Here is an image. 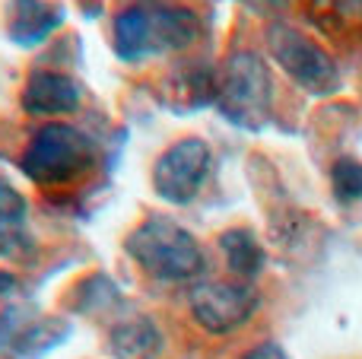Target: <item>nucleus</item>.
<instances>
[{
	"label": "nucleus",
	"instance_id": "obj_13",
	"mask_svg": "<svg viewBox=\"0 0 362 359\" xmlns=\"http://www.w3.org/2000/svg\"><path fill=\"white\" fill-rule=\"evenodd\" d=\"M153 25H156L159 51H181L197 38L200 23L185 6H159L153 10Z\"/></svg>",
	"mask_w": 362,
	"mask_h": 359
},
{
	"label": "nucleus",
	"instance_id": "obj_1",
	"mask_svg": "<svg viewBox=\"0 0 362 359\" xmlns=\"http://www.w3.org/2000/svg\"><path fill=\"white\" fill-rule=\"evenodd\" d=\"M127 254L144 273L163 283H187L204 271L197 239L169 216H146L124 242Z\"/></svg>",
	"mask_w": 362,
	"mask_h": 359
},
{
	"label": "nucleus",
	"instance_id": "obj_5",
	"mask_svg": "<svg viewBox=\"0 0 362 359\" xmlns=\"http://www.w3.org/2000/svg\"><path fill=\"white\" fill-rule=\"evenodd\" d=\"M213 165V153L206 140L200 137H185L172 143L153 165V188L165 204L185 207L200 194L206 175Z\"/></svg>",
	"mask_w": 362,
	"mask_h": 359
},
{
	"label": "nucleus",
	"instance_id": "obj_18",
	"mask_svg": "<svg viewBox=\"0 0 362 359\" xmlns=\"http://www.w3.org/2000/svg\"><path fill=\"white\" fill-rule=\"evenodd\" d=\"M16 277H13L10 271H0V296H10L13 290H16Z\"/></svg>",
	"mask_w": 362,
	"mask_h": 359
},
{
	"label": "nucleus",
	"instance_id": "obj_10",
	"mask_svg": "<svg viewBox=\"0 0 362 359\" xmlns=\"http://www.w3.org/2000/svg\"><path fill=\"white\" fill-rule=\"evenodd\" d=\"M108 347L118 359H156L163 353V331L146 315L127 318L112 331Z\"/></svg>",
	"mask_w": 362,
	"mask_h": 359
},
{
	"label": "nucleus",
	"instance_id": "obj_3",
	"mask_svg": "<svg viewBox=\"0 0 362 359\" xmlns=\"http://www.w3.org/2000/svg\"><path fill=\"white\" fill-rule=\"evenodd\" d=\"M216 105L226 121L245 131H261L274 108V80L255 51H232L216 83Z\"/></svg>",
	"mask_w": 362,
	"mask_h": 359
},
{
	"label": "nucleus",
	"instance_id": "obj_12",
	"mask_svg": "<svg viewBox=\"0 0 362 359\" xmlns=\"http://www.w3.org/2000/svg\"><path fill=\"white\" fill-rule=\"evenodd\" d=\"M219 248L229 271L242 280H255L264 271V248L251 229H226L219 235Z\"/></svg>",
	"mask_w": 362,
	"mask_h": 359
},
{
	"label": "nucleus",
	"instance_id": "obj_4",
	"mask_svg": "<svg viewBox=\"0 0 362 359\" xmlns=\"http://www.w3.org/2000/svg\"><path fill=\"white\" fill-rule=\"evenodd\" d=\"M267 51L305 93L312 95H331L340 86V73L334 57L321 48L318 42H312L308 35H302L299 29L286 23H274L267 29Z\"/></svg>",
	"mask_w": 362,
	"mask_h": 359
},
{
	"label": "nucleus",
	"instance_id": "obj_17",
	"mask_svg": "<svg viewBox=\"0 0 362 359\" xmlns=\"http://www.w3.org/2000/svg\"><path fill=\"white\" fill-rule=\"evenodd\" d=\"M245 359H286V353H283V347H276V343H261V347H255Z\"/></svg>",
	"mask_w": 362,
	"mask_h": 359
},
{
	"label": "nucleus",
	"instance_id": "obj_15",
	"mask_svg": "<svg viewBox=\"0 0 362 359\" xmlns=\"http://www.w3.org/2000/svg\"><path fill=\"white\" fill-rule=\"evenodd\" d=\"M115 299H118V290H115V283L108 277H102V273L86 277L74 293V302L80 312H99V309H105V302H115Z\"/></svg>",
	"mask_w": 362,
	"mask_h": 359
},
{
	"label": "nucleus",
	"instance_id": "obj_16",
	"mask_svg": "<svg viewBox=\"0 0 362 359\" xmlns=\"http://www.w3.org/2000/svg\"><path fill=\"white\" fill-rule=\"evenodd\" d=\"M331 182H334V194L340 201H362V163L359 159H337L331 169Z\"/></svg>",
	"mask_w": 362,
	"mask_h": 359
},
{
	"label": "nucleus",
	"instance_id": "obj_9",
	"mask_svg": "<svg viewBox=\"0 0 362 359\" xmlns=\"http://www.w3.org/2000/svg\"><path fill=\"white\" fill-rule=\"evenodd\" d=\"M115 51L121 61H140L146 54H156V25H153V10L144 6H127L115 16Z\"/></svg>",
	"mask_w": 362,
	"mask_h": 359
},
{
	"label": "nucleus",
	"instance_id": "obj_7",
	"mask_svg": "<svg viewBox=\"0 0 362 359\" xmlns=\"http://www.w3.org/2000/svg\"><path fill=\"white\" fill-rule=\"evenodd\" d=\"M23 112L32 118H61L80 108L83 102V86L70 73L61 70H32L29 80L23 86Z\"/></svg>",
	"mask_w": 362,
	"mask_h": 359
},
{
	"label": "nucleus",
	"instance_id": "obj_11",
	"mask_svg": "<svg viewBox=\"0 0 362 359\" xmlns=\"http://www.w3.org/2000/svg\"><path fill=\"white\" fill-rule=\"evenodd\" d=\"M25 197L6 178H0V252L10 258H23V252H32V242L25 235Z\"/></svg>",
	"mask_w": 362,
	"mask_h": 359
},
{
	"label": "nucleus",
	"instance_id": "obj_2",
	"mask_svg": "<svg viewBox=\"0 0 362 359\" xmlns=\"http://www.w3.org/2000/svg\"><path fill=\"white\" fill-rule=\"evenodd\" d=\"M95 163V143L74 124L48 121L29 140L25 153L19 156V169L29 182L45 188H61L83 178Z\"/></svg>",
	"mask_w": 362,
	"mask_h": 359
},
{
	"label": "nucleus",
	"instance_id": "obj_8",
	"mask_svg": "<svg viewBox=\"0 0 362 359\" xmlns=\"http://www.w3.org/2000/svg\"><path fill=\"white\" fill-rule=\"evenodd\" d=\"M64 6L54 0H10L6 4V35L19 48L48 42L64 23Z\"/></svg>",
	"mask_w": 362,
	"mask_h": 359
},
{
	"label": "nucleus",
	"instance_id": "obj_6",
	"mask_svg": "<svg viewBox=\"0 0 362 359\" xmlns=\"http://www.w3.org/2000/svg\"><path fill=\"white\" fill-rule=\"evenodd\" d=\"M257 309V293L248 283L210 280L191 290V315L210 334H232L242 328Z\"/></svg>",
	"mask_w": 362,
	"mask_h": 359
},
{
	"label": "nucleus",
	"instance_id": "obj_14",
	"mask_svg": "<svg viewBox=\"0 0 362 359\" xmlns=\"http://www.w3.org/2000/svg\"><path fill=\"white\" fill-rule=\"evenodd\" d=\"M67 337H70L67 318H42V322H32L25 328H19L13 350L25 359H38V356L51 353V350H57Z\"/></svg>",
	"mask_w": 362,
	"mask_h": 359
}]
</instances>
